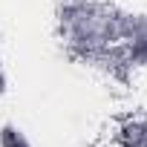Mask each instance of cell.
Instances as JSON below:
<instances>
[{"instance_id": "1", "label": "cell", "mask_w": 147, "mask_h": 147, "mask_svg": "<svg viewBox=\"0 0 147 147\" xmlns=\"http://www.w3.org/2000/svg\"><path fill=\"white\" fill-rule=\"evenodd\" d=\"M3 147H26V141L18 138L15 130H3Z\"/></svg>"}]
</instances>
